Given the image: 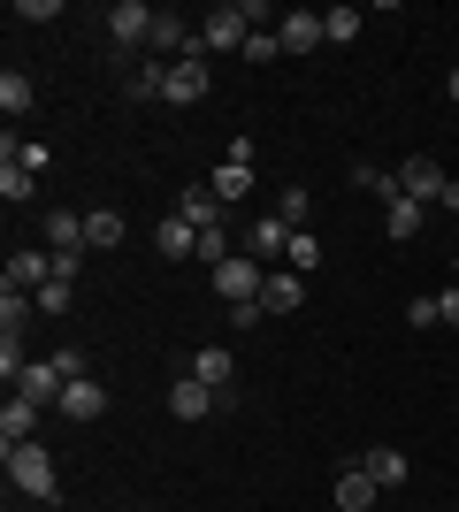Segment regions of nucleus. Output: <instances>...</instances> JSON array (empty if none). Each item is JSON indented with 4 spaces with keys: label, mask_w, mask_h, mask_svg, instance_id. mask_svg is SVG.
Wrapping results in <instances>:
<instances>
[{
    "label": "nucleus",
    "mask_w": 459,
    "mask_h": 512,
    "mask_svg": "<svg viewBox=\"0 0 459 512\" xmlns=\"http://www.w3.org/2000/svg\"><path fill=\"white\" fill-rule=\"evenodd\" d=\"M207 192H215L222 207H245V199H253V169H245V161H215V176H207Z\"/></svg>",
    "instance_id": "aec40b11"
},
{
    "label": "nucleus",
    "mask_w": 459,
    "mask_h": 512,
    "mask_svg": "<svg viewBox=\"0 0 459 512\" xmlns=\"http://www.w3.org/2000/svg\"><path fill=\"white\" fill-rule=\"evenodd\" d=\"M398 184H406V199H421V207H437V199H444V184H452V176H444L437 161H429V153H414V161L398 169Z\"/></svg>",
    "instance_id": "9d476101"
},
{
    "label": "nucleus",
    "mask_w": 459,
    "mask_h": 512,
    "mask_svg": "<svg viewBox=\"0 0 459 512\" xmlns=\"http://www.w3.org/2000/svg\"><path fill=\"white\" fill-rule=\"evenodd\" d=\"M360 31H368V8H322V39L329 46H352Z\"/></svg>",
    "instance_id": "393cba45"
},
{
    "label": "nucleus",
    "mask_w": 459,
    "mask_h": 512,
    "mask_svg": "<svg viewBox=\"0 0 459 512\" xmlns=\"http://www.w3.org/2000/svg\"><path fill=\"white\" fill-rule=\"evenodd\" d=\"M207 92H215V69H207L199 46L184 54V62H169V100H161V107H199Z\"/></svg>",
    "instance_id": "20e7f679"
},
{
    "label": "nucleus",
    "mask_w": 459,
    "mask_h": 512,
    "mask_svg": "<svg viewBox=\"0 0 459 512\" xmlns=\"http://www.w3.org/2000/svg\"><path fill=\"white\" fill-rule=\"evenodd\" d=\"M238 253L261 260V268H276V260L291 253V230L276 222V214H253V222H245V237H238Z\"/></svg>",
    "instance_id": "39448f33"
},
{
    "label": "nucleus",
    "mask_w": 459,
    "mask_h": 512,
    "mask_svg": "<svg viewBox=\"0 0 459 512\" xmlns=\"http://www.w3.org/2000/svg\"><path fill=\"white\" fill-rule=\"evenodd\" d=\"M0 199H8V207H31V199H39V176L16 169V161H0Z\"/></svg>",
    "instance_id": "bb28decb"
},
{
    "label": "nucleus",
    "mask_w": 459,
    "mask_h": 512,
    "mask_svg": "<svg viewBox=\"0 0 459 512\" xmlns=\"http://www.w3.org/2000/svg\"><path fill=\"white\" fill-rule=\"evenodd\" d=\"M0 459H8V482H16L23 497H39V505L62 497V474H54V459H46L39 436H31V444H0Z\"/></svg>",
    "instance_id": "f257e3e1"
},
{
    "label": "nucleus",
    "mask_w": 459,
    "mask_h": 512,
    "mask_svg": "<svg viewBox=\"0 0 459 512\" xmlns=\"http://www.w3.org/2000/svg\"><path fill=\"white\" fill-rule=\"evenodd\" d=\"M31 321H39V299H31V291H0V329H23V337H31Z\"/></svg>",
    "instance_id": "cd10ccee"
},
{
    "label": "nucleus",
    "mask_w": 459,
    "mask_h": 512,
    "mask_svg": "<svg viewBox=\"0 0 459 512\" xmlns=\"http://www.w3.org/2000/svg\"><path fill=\"white\" fill-rule=\"evenodd\" d=\"M444 100H452V107H459V69H452V77H444Z\"/></svg>",
    "instance_id": "58836bf2"
},
{
    "label": "nucleus",
    "mask_w": 459,
    "mask_h": 512,
    "mask_svg": "<svg viewBox=\"0 0 459 512\" xmlns=\"http://www.w3.org/2000/svg\"><path fill=\"white\" fill-rule=\"evenodd\" d=\"M153 253H161V260H192V253H199V230L169 207L161 222H153Z\"/></svg>",
    "instance_id": "9b49d317"
},
{
    "label": "nucleus",
    "mask_w": 459,
    "mask_h": 512,
    "mask_svg": "<svg viewBox=\"0 0 459 512\" xmlns=\"http://www.w3.org/2000/svg\"><path fill=\"white\" fill-rule=\"evenodd\" d=\"M85 245L92 253H115V245H123V214L115 207H85Z\"/></svg>",
    "instance_id": "b1692460"
},
{
    "label": "nucleus",
    "mask_w": 459,
    "mask_h": 512,
    "mask_svg": "<svg viewBox=\"0 0 459 512\" xmlns=\"http://www.w3.org/2000/svg\"><path fill=\"white\" fill-rule=\"evenodd\" d=\"M291 276H306V268H322V245H314V230H291V253H284Z\"/></svg>",
    "instance_id": "7c9ffc66"
},
{
    "label": "nucleus",
    "mask_w": 459,
    "mask_h": 512,
    "mask_svg": "<svg viewBox=\"0 0 459 512\" xmlns=\"http://www.w3.org/2000/svg\"><path fill=\"white\" fill-rule=\"evenodd\" d=\"M46 360L62 367V383H85V375H92V367H85V344H54Z\"/></svg>",
    "instance_id": "473e14b6"
},
{
    "label": "nucleus",
    "mask_w": 459,
    "mask_h": 512,
    "mask_svg": "<svg viewBox=\"0 0 459 512\" xmlns=\"http://www.w3.org/2000/svg\"><path fill=\"white\" fill-rule=\"evenodd\" d=\"M153 16H161V8H146V0H115V8H108V46H115V54L153 46Z\"/></svg>",
    "instance_id": "7ed1b4c3"
},
{
    "label": "nucleus",
    "mask_w": 459,
    "mask_h": 512,
    "mask_svg": "<svg viewBox=\"0 0 459 512\" xmlns=\"http://www.w3.org/2000/svg\"><path fill=\"white\" fill-rule=\"evenodd\" d=\"M46 253H92V245H85V214L46 207Z\"/></svg>",
    "instance_id": "6ab92c4d"
},
{
    "label": "nucleus",
    "mask_w": 459,
    "mask_h": 512,
    "mask_svg": "<svg viewBox=\"0 0 459 512\" xmlns=\"http://www.w3.org/2000/svg\"><path fill=\"white\" fill-rule=\"evenodd\" d=\"M8 16H16V23H54V16H62V0H16Z\"/></svg>",
    "instance_id": "f704fd0d"
},
{
    "label": "nucleus",
    "mask_w": 459,
    "mask_h": 512,
    "mask_svg": "<svg viewBox=\"0 0 459 512\" xmlns=\"http://www.w3.org/2000/svg\"><path fill=\"white\" fill-rule=\"evenodd\" d=\"M54 413H62V421H100V413H108V390L85 375V383H69V390H62V406H54Z\"/></svg>",
    "instance_id": "412c9836"
},
{
    "label": "nucleus",
    "mask_w": 459,
    "mask_h": 512,
    "mask_svg": "<svg viewBox=\"0 0 459 512\" xmlns=\"http://www.w3.org/2000/svg\"><path fill=\"white\" fill-rule=\"evenodd\" d=\"M276 54H284V39H276V31H253V39H245V62H253V69H268Z\"/></svg>",
    "instance_id": "72a5a7b5"
},
{
    "label": "nucleus",
    "mask_w": 459,
    "mask_h": 512,
    "mask_svg": "<svg viewBox=\"0 0 459 512\" xmlns=\"http://www.w3.org/2000/svg\"><path fill=\"white\" fill-rule=\"evenodd\" d=\"M452 268H459V260H452Z\"/></svg>",
    "instance_id": "ea45409f"
},
{
    "label": "nucleus",
    "mask_w": 459,
    "mask_h": 512,
    "mask_svg": "<svg viewBox=\"0 0 459 512\" xmlns=\"http://www.w3.org/2000/svg\"><path fill=\"white\" fill-rule=\"evenodd\" d=\"M62 390H69L62 367H54V360H31V367H23V383H16V398H31V406L46 413V406H62Z\"/></svg>",
    "instance_id": "1a4fd4ad"
},
{
    "label": "nucleus",
    "mask_w": 459,
    "mask_h": 512,
    "mask_svg": "<svg viewBox=\"0 0 459 512\" xmlns=\"http://www.w3.org/2000/svg\"><path fill=\"white\" fill-rule=\"evenodd\" d=\"M375 505H383V490H375V474L352 459V467L337 474V512H375Z\"/></svg>",
    "instance_id": "dca6fc26"
},
{
    "label": "nucleus",
    "mask_w": 459,
    "mask_h": 512,
    "mask_svg": "<svg viewBox=\"0 0 459 512\" xmlns=\"http://www.w3.org/2000/svg\"><path fill=\"white\" fill-rule=\"evenodd\" d=\"M406 321H414V329H437V299H406Z\"/></svg>",
    "instance_id": "c9c22d12"
},
{
    "label": "nucleus",
    "mask_w": 459,
    "mask_h": 512,
    "mask_svg": "<svg viewBox=\"0 0 459 512\" xmlns=\"http://www.w3.org/2000/svg\"><path fill=\"white\" fill-rule=\"evenodd\" d=\"M245 39H253L245 0H222V8H207V16H199V54H245Z\"/></svg>",
    "instance_id": "f03ea898"
},
{
    "label": "nucleus",
    "mask_w": 459,
    "mask_h": 512,
    "mask_svg": "<svg viewBox=\"0 0 459 512\" xmlns=\"http://www.w3.org/2000/svg\"><path fill=\"white\" fill-rule=\"evenodd\" d=\"M69 299H77V283H69V276H54V283L39 291V321H62V314H69Z\"/></svg>",
    "instance_id": "2f4dec72"
},
{
    "label": "nucleus",
    "mask_w": 459,
    "mask_h": 512,
    "mask_svg": "<svg viewBox=\"0 0 459 512\" xmlns=\"http://www.w3.org/2000/svg\"><path fill=\"white\" fill-rule=\"evenodd\" d=\"M437 321H444V329H459V283H452V291H437Z\"/></svg>",
    "instance_id": "e433bc0d"
},
{
    "label": "nucleus",
    "mask_w": 459,
    "mask_h": 512,
    "mask_svg": "<svg viewBox=\"0 0 459 512\" xmlns=\"http://www.w3.org/2000/svg\"><path fill=\"white\" fill-rule=\"evenodd\" d=\"M261 283H268V268H261V260H222V268H215V299L222 306H245V299H261Z\"/></svg>",
    "instance_id": "423d86ee"
},
{
    "label": "nucleus",
    "mask_w": 459,
    "mask_h": 512,
    "mask_svg": "<svg viewBox=\"0 0 459 512\" xmlns=\"http://www.w3.org/2000/svg\"><path fill=\"white\" fill-rule=\"evenodd\" d=\"M31 436H39V406H31V398H8V406H0V444H31Z\"/></svg>",
    "instance_id": "5701e85b"
},
{
    "label": "nucleus",
    "mask_w": 459,
    "mask_h": 512,
    "mask_svg": "<svg viewBox=\"0 0 459 512\" xmlns=\"http://www.w3.org/2000/svg\"><path fill=\"white\" fill-rule=\"evenodd\" d=\"M23 367H31V344H23V329H0V375H8V390L23 383Z\"/></svg>",
    "instance_id": "c85d7f7f"
},
{
    "label": "nucleus",
    "mask_w": 459,
    "mask_h": 512,
    "mask_svg": "<svg viewBox=\"0 0 459 512\" xmlns=\"http://www.w3.org/2000/svg\"><path fill=\"white\" fill-rule=\"evenodd\" d=\"M123 92H131L138 107L169 100V62H153V54H138V69H131V77H123Z\"/></svg>",
    "instance_id": "a211bd4d"
},
{
    "label": "nucleus",
    "mask_w": 459,
    "mask_h": 512,
    "mask_svg": "<svg viewBox=\"0 0 459 512\" xmlns=\"http://www.w3.org/2000/svg\"><path fill=\"white\" fill-rule=\"evenodd\" d=\"M360 467L375 474V490H406V482H414V459H406V451H391V444L360 451Z\"/></svg>",
    "instance_id": "4468645a"
},
{
    "label": "nucleus",
    "mask_w": 459,
    "mask_h": 512,
    "mask_svg": "<svg viewBox=\"0 0 459 512\" xmlns=\"http://www.w3.org/2000/svg\"><path fill=\"white\" fill-rule=\"evenodd\" d=\"M31 100H39V92H31V77H23V69H8V77H0V115L16 123V115H31Z\"/></svg>",
    "instance_id": "a878e982"
},
{
    "label": "nucleus",
    "mask_w": 459,
    "mask_h": 512,
    "mask_svg": "<svg viewBox=\"0 0 459 512\" xmlns=\"http://www.w3.org/2000/svg\"><path fill=\"white\" fill-rule=\"evenodd\" d=\"M306 207H314V199H306V184H284V192H276V222H284V230H306Z\"/></svg>",
    "instance_id": "c756f323"
},
{
    "label": "nucleus",
    "mask_w": 459,
    "mask_h": 512,
    "mask_svg": "<svg viewBox=\"0 0 459 512\" xmlns=\"http://www.w3.org/2000/svg\"><path fill=\"white\" fill-rule=\"evenodd\" d=\"M215 406H222V390L192 383V375H176V383H169V413H176V421H207Z\"/></svg>",
    "instance_id": "ddd939ff"
},
{
    "label": "nucleus",
    "mask_w": 459,
    "mask_h": 512,
    "mask_svg": "<svg viewBox=\"0 0 459 512\" xmlns=\"http://www.w3.org/2000/svg\"><path fill=\"white\" fill-rule=\"evenodd\" d=\"M176 214H184L192 230H222V222H230V207H222V199L207 192V184H184V199H176Z\"/></svg>",
    "instance_id": "f3484780"
},
{
    "label": "nucleus",
    "mask_w": 459,
    "mask_h": 512,
    "mask_svg": "<svg viewBox=\"0 0 459 512\" xmlns=\"http://www.w3.org/2000/svg\"><path fill=\"white\" fill-rule=\"evenodd\" d=\"M421 214H429L421 199H391V207H383V237H391V245H414V237H421Z\"/></svg>",
    "instance_id": "4be33fe9"
},
{
    "label": "nucleus",
    "mask_w": 459,
    "mask_h": 512,
    "mask_svg": "<svg viewBox=\"0 0 459 512\" xmlns=\"http://www.w3.org/2000/svg\"><path fill=\"white\" fill-rule=\"evenodd\" d=\"M46 283H54V253H8V268H0V291H31V299H39Z\"/></svg>",
    "instance_id": "6e6552de"
},
{
    "label": "nucleus",
    "mask_w": 459,
    "mask_h": 512,
    "mask_svg": "<svg viewBox=\"0 0 459 512\" xmlns=\"http://www.w3.org/2000/svg\"><path fill=\"white\" fill-rule=\"evenodd\" d=\"M184 375L207 383V390H230V383H238V352H230V344H199L192 360H184Z\"/></svg>",
    "instance_id": "0eeeda50"
},
{
    "label": "nucleus",
    "mask_w": 459,
    "mask_h": 512,
    "mask_svg": "<svg viewBox=\"0 0 459 512\" xmlns=\"http://www.w3.org/2000/svg\"><path fill=\"white\" fill-rule=\"evenodd\" d=\"M306 306V276H291V268H268L261 283V314H299Z\"/></svg>",
    "instance_id": "2eb2a0df"
},
{
    "label": "nucleus",
    "mask_w": 459,
    "mask_h": 512,
    "mask_svg": "<svg viewBox=\"0 0 459 512\" xmlns=\"http://www.w3.org/2000/svg\"><path fill=\"white\" fill-rule=\"evenodd\" d=\"M437 207H444V214H459V176L444 184V199H437Z\"/></svg>",
    "instance_id": "4c0bfd02"
},
{
    "label": "nucleus",
    "mask_w": 459,
    "mask_h": 512,
    "mask_svg": "<svg viewBox=\"0 0 459 512\" xmlns=\"http://www.w3.org/2000/svg\"><path fill=\"white\" fill-rule=\"evenodd\" d=\"M276 39H284V54H314V46H322V8H291V16H276Z\"/></svg>",
    "instance_id": "f8f14e48"
}]
</instances>
